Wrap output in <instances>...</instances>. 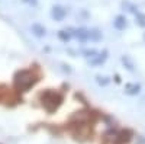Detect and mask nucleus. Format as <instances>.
Here are the masks:
<instances>
[{
    "mask_svg": "<svg viewBox=\"0 0 145 144\" xmlns=\"http://www.w3.org/2000/svg\"><path fill=\"white\" fill-rule=\"evenodd\" d=\"M63 101V98L59 96L58 93H54V92H45L42 95V102L45 105V108L50 106V103H52V111L57 109V106L59 105V102Z\"/></svg>",
    "mask_w": 145,
    "mask_h": 144,
    "instance_id": "obj_1",
    "label": "nucleus"
},
{
    "mask_svg": "<svg viewBox=\"0 0 145 144\" xmlns=\"http://www.w3.org/2000/svg\"><path fill=\"white\" fill-rule=\"evenodd\" d=\"M51 15H52V18L55 20H63L65 18V15H67V10L64 7H61V6H54Z\"/></svg>",
    "mask_w": 145,
    "mask_h": 144,
    "instance_id": "obj_2",
    "label": "nucleus"
},
{
    "mask_svg": "<svg viewBox=\"0 0 145 144\" xmlns=\"http://www.w3.org/2000/svg\"><path fill=\"white\" fill-rule=\"evenodd\" d=\"M113 26H115L116 29H119V31L125 29V28H126V18H125L123 15H118V16L115 18V20H113Z\"/></svg>",
    "mask_w": 145,
    "mask_h": 144,
    "instance_id": "obj_3",
    "label": "nucleus"
},
{
    "mask_svg": "<svg viewBox=\"0 0 145 144\" xmlns=\"http://www.w3.org/2000/svg\"><path fill=\"white\" fill-rule=\"evenodd\" d=\"M139 90H141V86H139V85H131V83H129V85L125 86V93H126V95H131V96L138 95Z\"/></svg>",
    "mask_w": 145,
    "mask_h": 144,
    "instance_id": "obj_4",
    "label": "nucleus"
},
{
    "mask_svg": "<svg viewBox=\"0 0 145 144\" xmlns=\"http://www.w3.org/2000/svg\"><path fill=\"white\" fill-rule=\"evenodd\" d=\"M106 58H107V51L105 50V51H103L102 54H97V57L91 60V64H93V66L102 64V63H105V60H106Z\"/></svg>",
    "mask_w": 145,
    "mask_h": 144,
    "instance_id": "obj_5",
    "label": "nucleus"
},
{
    "mask_svg": "<svg viewBox=\"0 0 145 144\" xmlns=\"http://www.w3.org/2000/svg\"><path fill=\"white\" fill-rule=\"evenodd\" d=\"M32 31H33V34L36 35V37H44L45 35V28L42 25H38V23H33L32 25Z\"/></svg>",
    "mask_w": 145,
    "mask_h": 144,
    "instance_id": "obj_6",
    "label": "nucleus"
},
{
    "mask_svg": "<svg viewBox=\"0 0 145 144\" xmlns=\"http://www.w3.org/2000/svg\"><path fill=\"white\" fill-rule=\"evenodd\" d=\"M120 60H122V63L125 64V67H126L129 71H134V68H135V64L132 63V60H131L128 55H123V57L120 58Z\"/></svg>",
    "mask_w": 145,
    "mask_h": 144,
    "instance_id": "obj_7",
    "label": "nucleus"
},
{
    "mask_svg": "<svg viewBox=\"0 0 145 144\" xmlns=\"http://www.w3.org/2000/svg\"><path fill=\"white\" fill-rule=\"evenodd\" d=\"M89 39H93V41H99V39H102V34H100L97 29L89 31Z\"/></svg>",
    "mask_w": 145,
    "mask_h": 144,
    "instance_id": "obj_8",
    "label": "nucleus"
},
{
    "mask_svg": "<svg viewBox=\"0 0 145 144\" xmlns=\"http://www.w3.org/2000/svg\"><path fill=\"white\" fill-rule=\"evenodd\" d=\"M137 22H138V25L139 26H145V15L141 13V12H137Z\"/></svg>",
    "mask_w": 145,
    "mask_h": 144,
    "instance_id": "obj_9",
    "label": "nucleus"
},
{
    "mask_svg": "<svg viewBox=\"0 0 145 144\" xmlns=\"http://www.w3.org/2000/svg\"><path fill=\"white\" fill-rule=\"evenodd\" d=\"M96 79H97V83H99V85H102V86H106L107 83L110 82V80H109L107 77H105V76H97Z\"/></svg>",
    "mask_w": 145,
    "mask_h": 144,
    "instance_id": "obj_10",
    "label": "nucleus"
},
{
    "mask_svg": "<svg viewBox=\"0 0 145 144\" xmlns=\"http://www.w3.org/2000/svg\"><path fill=\"white\" fill-rule=\"evenodd\" d=\"M83 54H86V57H96L97 51L96 50H86V51H83Z\"/></svg>",
    "mask_w": 145,
    "mask_h": 144,
    "instance_id": "obj_11",
    "label": "nucleus"
},
{
    "mask_svg": "<svg viewBox=\"0 0 145 144\" xmlns=\"http://www.w3.org/2000/svg\"><path fill=\"white\" fill-rule=\"evenodd\" d=\"M58 37L61 38L63 41H68V39H70V35H68V34H65L64 31H59V34H58Z\"/></svg>",
    "mask_w": 145,
    "mask_h": 144,
    "instance_id": "obj_12",
    "label": "nucleus"
}]
</instances>
